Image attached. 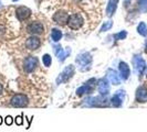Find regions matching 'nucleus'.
<instances>
[{"instance_id":"nucleus-1","label":"nucleus","mask_w":147,"mask_h":132,"mask_svg":"<svg viewBox=\"0 0 147 132\" xmlns=\"http://www.w3.org/2000/svg\"><path fill=\"white\" fill-rule=\"evenodd\" d=\"M92 62H93L92 55L88 52H82L75 57V63L81 72L90 71L92 67Z\"/></svg>"},{"instance_id":"nucleus-2","label":"nucleus","mask_w":147,"mask_h":132,"mask_svg":"<svg viewBox=\"0 0 147 132\" xmlns=\"http://www.w3.org/2000/svg\"><path fill=\"white\" fill-rule=\"evenodd\" d=\"M111 103L106 96H97V97H88L82 101V107H107Z\"/></svg>"},{"instance_id":"nucleus-3","label":"nucleus","mask_w":147,"mask_h":132,"mask_svg":"<svg viewBox=\"0 0 147 132\" xmlns=\"http://www.w3.org/2000/svg\"><path fill=\"white\" fill-rule=\"evenodd\" d=\"M97 86V79L96 78H90L88 81H86L81 87H79L76 89V96L79 97H82L84 95H90L91 93H93V90L96 88Z\"/></svg>"},{"instance_id":"nucleus-4","label":"nucleus","mask_w":147,"mask_h":132,"mask_svg":"<svg viewBox=\"0 0 147 132\" xmlns=\"http://www.w3.org/2000/svg\"><path fill=\"white\" fill-rule=\"evenodd\" d=\"M75 74V67L74 65H67L60 73V75L57 77V85H61V84H65L67 81H70L72 77H73V75Z\"/></svg>"},{"instance_id":"nucleus-5","label":"nucleus","mask_w":147,"mask_h":132,"mask_svg":"<svg viewBox=\"0 0 147 132\" xmlns=\"http://www.w3.org/2000/svg\"><path fill=\"white\" fill-rule=\"evenodd\" d=\"M84 24V19L82 17L81 13L75 12L69 15V20H67V27L71 30H79L82 28V25Z\"/></svg>"},{"instance_id":"nucleus-6","label":"nucleus","mask_w":147,"mask_h":132,"mask_svg":"<svg viewBox=\"0 0 147 132\" xmlns=\"http://www.w3.org/2000/svg\"><path fill=\"white\" fill-rule=\"evenodd\" d=\"M28 103H29V99L24 94H16L12 96L10 100V105L15 108H23L28 106Z\"/></svg>"},{"instance_id":"nucleus-7","label":"nucleus","mask_w":147,"mask_h":132,"mask_svg":"<svg viewBox=\"0 0 147 132\" xmlns=\"http://www.w3.org/2000/svg\"><path fill=\"white\" fill-rule=\"evenodd\" d=\"M133 65H134V68H135V71L137 72L138 74V76L142 77L144 73H145V71H146V63H145V59H143L140 55H134V57H133Z\"/></svg>"},{"instance_id":"nucleus-8","label":"nucleus","mask_w":147,"mask_h":132,"mask_svg":"<svg viewBox=\"0 0 147 132\" xmlns=\"http://www.w3.org/2000/svg\"><path fill=\"white\" fill-rule=\"evenodd\" d=\"M53 51H54L55 56L58 57V61H59L60 63H63L67 59V56L71 54L72 50L70 47H66L65 50H64V49H62V46L60 44H54L53 45Z\"/></svg>"},{"instance_id":"nucleus-9","label":"nucleus","mask_w":147,"mask_h":132,"mask_svg":"<svg viewBox=\"0 0 147 132\" xmlns=\"http://www.w3.org/2000/svg\"><path fill=\"white\" fill-rule=\"evenodd\" d=\"M27 32L32 35H39L44 33V25L39 21H31L27 25Z\"/></svg>"},{"instance_id":"nucleus-10","label":"nucleus","mask_w":147,"mask_h":132,"mask_svg":"<svg viewBox=\"0 0 147 132\" xmlns=\"http://www.w3.org/2000/svg\"><path fill=\"white\" fill-rule=\"evenodd\" d=\"M126 93L124 89H118L117 91L113 95V97L111 98V106L115 107V108H119L125 99Z\"/></svg>"},{"instance_id":"nucleus-11","label":"nucleus","mask_w":147,"mask_h":132,"mask_svg":"<svg viewBox=\"0 0 147 132\" xmlns=\"http://www.w3.org/2000/svg\"><path fill=\"white\" fill-rule=\"evenodd\" d=\"M97 90L100 93V95L102 96H109L111 90V84L110 81L107 79V77H102L97 81Z\"/></svg>"},{"instance_id":"nucleus-12","label":"nucleus","mask_w":147,"mask_h":132,"mask_svg":"<svg viewBox=\"0 0 147 132\" xmlns=\"http://www.w3.org/2000/svg\"><path fill=\"white\" fill-rule=\"evenodd\" d=\"M38 66V59L36 56H29L23 61V69L26 73H32Z\"/></svg>"},{"instance_id":"nucleus-13","label":"nucleus","mask_w":147,"mask_h":132,"mask_svg":"<svg viewBox=\"0 0 147 132\" xmlns=\"http://www.w3.org/2000/svg\"><path fill=\"white\" fill-rule=\"evenodd\" d=\"M30 15H31V10L28 7L20 6V7H18L16 9V17L20 22L28 20L30 18Z\"/></svg>"},{"instance_id":"nucleus-14","label":"nucleus","mask_w":147,"mask_h":132,"mask_svg":"<svg viewBox=\"0 0 147 132\" xmlns=\"http://www.w3.org/2000/svg\"><path fill=\"white\" fill-rule=\"evenodd\" d=\"M53 21L55 22L57 24H59L61 27H63V25H65L67 24V20H69V15L66 13L65 11H63V10H59L58 12H55L54 15H53Z\"/></svg>"},{"instance_id":"nucleus-15","label":"nucleus","mask_w":147,"mask_h":132,"mask_svg":"<svg viewBox=\"0 0 147 132\" xmlns=\"http://www.w3.org/2000/svg\"><path fill=\"white\" fill-rule=\"evenodd\" d=\"M40 46H41V40L37 35H32L29 39H27V41H26V47L30 51L38 50Z\"/></svg>"},{"instance_id":"nucleus-16","label":"nucleus","mask_w":147,"mask_h":132,"mask_svg":"<svg viewBox=\"0 0 147 132\" xmlns=\"http://www.w3.org/2000/svg\"><path fill=\"white\" fill-rule=\"evenodd\" d=\"M118 74L123 81H127L131 76V68L127 63L125 62H119L118 64Z\"/></svg>"},{"instance_id":"nucleus-17","label":"nucleus","mask_w":147,"mask_h":132,"mask_svg":"<svg viewBox=\"0 0 147 132\" xmlns=\"http://www.w3.org/2000/svg\"><path fill=\"white\" fill-rule=\"evenodd\" d=\"M106 75H107V79L110 81L111 84H113V85H119V84H121L122 78H121L119 74H118L115 69L109 68L107 72H106Z\"/></svg>"},{"instance_id":"nucleus-18","label":"nucleus","mask_w":147,"mask_h":132,"mask_svg":"<svg viewBox=\"0 0 147 132\" xmlns=\"http://www.w3.org/2000/svg\"><path fill=\"white\" fill-rule=\"evenodd\" d=\"M135 98L137 103H147V86H140L136 90L135 94Z\"/></svg>"},{"instance_id":"nucleus-19","label":"nucleus","mask_w":147,"mask_h":132,"mask_svg":"<svg viewBox=\"0 0 147 132\" xmlns=\"http://www.w3.org/2000/svg\"><path fill=\"white\" fill-rule=\"evenodd\" d=\"M117 3L118 0H110L109 1V5H107V8H106V15L109 17H112L115 13L116 8H117Z\"/></svg>"},{"instance_id":"nucleus-20","label":"nucleus","mask_w":147,"mask_h":132,"mask_svg":"<svg viewBox=\"0 0 147 132\" xmlns=\"http://www.w3.org/2000/svg\"><path fill=\"white\" fill-rule=\"evenodd\" d=\"M62 31L59 29H57V28H53L51 30V39L53 42H59L60 40H61V37H62Z\"/></svg>"},{"instance_id":"nucleus-21","label":"nucleus","mask_w":147,"mask_h":132,"mask_svg":"<svg viewBox=\"0 0 147 132\" xmlns=\"http://www.w3.org/2000/svg\"><path fill=\"white\" fill-rule=\"evenodd\" d=\"M137 32L142 37H147V25L144 22H140V24L137 25Z\"/></svg>"},{"instance_id":"nucleus-22","label":"nucleus","mask_w":147,"mask_h":132,"mask_svg":"<svg viewBox=\"0 0 147 132\" xmlns=\"http://www.w3.org/2000/svg\"><path fill=\"white\" fill-rule=\"evenodd\" d=\"M42 63L45 67H50V65L52 64V57L50 54H44L42 56Z\"/></svg>"},{"instance_id":"nucleus-23","label":"nucleus","mask_w":147,"mask_h":132,"mask_svg":"<svg viewBox=\"0 0 147 132\" xmlns=\"http://www.w3.org/2000/svg\"><path fill=\"white\" fill-rule=\"evenodd\" d=\"M126 37H127V32H126V31H124V30L113 35V37H114L116 41H119V40H124V39H126Z\"/></svg>"},{"instance_id":"nucleus-24","label":"nucleus","mask_w":147,"mask_h":132,"mask_svg":"<svg viewBox=\"0 0 147 132\" xmlns=\"http://www.w3.org/2000/svg\"><path fill=\"white\" fill-rule=\"evenodd\" d=\"M138 7L140 12H147V0H138Z\"/></svg>"},{"instance_id":"nucleus-25","label":"nucleus","mask_w":147,"mask_h":132,"mask_svg":"<svg viewBox=\"0 0 147 132\" xmlns=\"http://www.w3.org/2000/svg\"><path fill=\"white\" fill-rule=\"evenodd\" d=\"M112 27H113V22L111 21V20H110V21H106L103 25H102V28H101V30H100V32H105V31H109Z\"/></svg>"},{"instance_id":"nucleus-26","label":"nucleus","mask_w":147,"mask_h":132,"mask_svg":"<svg viewBox=\"0 0 147 132\" xmlns=\"http://www.w3.org/2000/svg\"><path fill=\"white\" fill-rule=\"evenodd\" d=\"M6 33H7V29H6V27H5L3 24H1V23H0V39L5 37V35H6Z\"/></svg>"},{"instance_id":"nucleus-27","label":"nucleus","mask_w":147,"mask_h":132,"mask_svg":"<svg viewBox=\"0 0 147 132\" xmlns=\"http://www.w3.org/2000/svg\"><path fill=\"white\" fill-rule=\"evenodd\" d=\"M5 123L7 125H11L12 123H13V119H12V117L11 116H7V117L5 118Z\"/></svg>"},{"instance_id":"nucleus-28","label":"nucleus","mask_w":147,"mask_h":132,"mask_svg":"<svg viewBox=\"0 0 147 132\" xmlns=\"http://www.w3.org/2000/svg\"><path fill=\"white\" fill-rule=\"evenodd\" d=\"M22 117H23V115H21V116H19V117H17L15 119V122L18 125H23V121H22Z\"/></svg>"},{"instance_id":"nucleus-29","label":"nucleus","mask_w":147,"mask_h":132,"mask_svg":"<svg viewBox=\"0 0 147 132\" xmlns=\"http://www.w3.org/2000/svg\"><path fill=\"white\" fill-rule=\"evenodd\" d=\"M2 93H3V87H2V85L0 84V96L2 95Z\"/></svg>"},{"instance_id":"nucleus-30","label":"nucleus","mask_w":147,"mask_h":132,"mask_svg":"<svg viewBox=\"0 0 147 132\" xmlns=\"http://www.w3.org/2000/svg\"><path fill=\"white\" fill-rule=\"evenodd\" d=\"M129 2H131V0H125V7H127L129 5Z\"/></svg>"},{"instance_id":"nucleus-31","label":"nucleus","mask_w":147,"mask_h":132,"mask_svg":"<svg viewBox=\"0 0 147 132\" xmlns=\"http://www.w3.org/2000/svg\"><path fill=\"white\" fill-rule=\"evenodd\" d=\"M145 53L147 54V43H146V45H145Z\"/></svg>"},{"instance_id":"nucleus-32","label":"nucleus","mask_w":147,"mask_h":132,"mask_svg":"<svg viewBox=\"0 0 147 132\" xmlns=\"http://www.w3.org/2000/svg\"><path fill=\"white\" fill-rule=\"evenodd\" d=\"M1 123H2V118L0 117V125H1Z\"/></svg>"},{"instance_id":"nucleus-33","label":"nucleus","mask_w":147,"mask_h":132,"mask_svg":"<svg viewBox=\"0 0 147 132\" xmlns=\"http://www.w3.org/2000/svg\"><path fill=\"white\" fill-rule=\"evenodd\" d=\"M12 1H13V2H17V1H19V0H12Z\"/></svg>"},{"instance_id":"nucleus-34","label":"nucleus","mask_w":147,"mask_h":132,"mask_svg":"<svg viewBox=\"0 0 147 132\" xmlns=\"http://www.w3.org/2000/svg\"><path fill=\"white\" fill-rule=\"evenodd\" d=\"M146 76H147V67H146Z\"/></svg>"},{"instance_id":"nucleus-35","label":"nucleus","mask_w":147,"mask_h":132,"mask_svg":"<svg viewBox=\"0 0 147 132\" xmlns=\"http://www.w3.org/2000/svg\"><path fill=\"white\" fill-rule=\"evenodd\" d=\"M0 5H1V2H0Z\"/></svg>"}]
</instances>
